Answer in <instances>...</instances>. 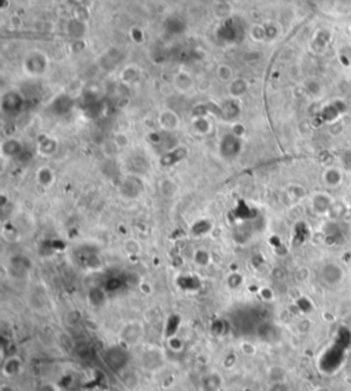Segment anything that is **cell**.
Returning a JSON list of instances; mask_svg holds the SVG:
<instances>
[{
	"label": "cell",
	"instance_id": "6da1fadb",
	"mask_svg": "<svg viewBox=\"0 0 351 391\" xmlns=\"http://www.w3.org/2000/svg\"><path fill=\"white\" fill-rule=\"evenodd\" d=\"M343 279V271L335 265V263H328L322 269V280L328 283L329 286L337 284L340 280Z\"/></svg>",
	"mask_w": 351,
	"mask_h": 391
},
{
	"label": "cell",
	"instance_id": "7a4b0ae2",
	"mask_svg": "<svg viewBox=\"0 0 351 391\" xmlns=\"http://www.w3.org/2000/svg\"><path fill=\"white\" fill-rule=\"evenodd\" d=\"M322 179H324V181H325V184H327L328 187H337L339 184L342 183L343 176H342V172H340L339 169L331 168L328 169L327 172L324 173Z\"/></svg>",
	"mask_w": 351,
	"mask_h": 391
},
{
	"label": "cell",
	"instance_id": "3957f363",
	"mask_svg": "<svg viewBox=\"0 0 351 391\" xmlns=\"http://www.w3.org/2000/svg\"><path fill=\"white\" fill-rule=\"evenodd\" d=\"M203 389L205 391H217L221 387V376L218 374H208L203 377Z\"/></svg>",
	"mask_w": 351,
	"mask_h": 391
},
{
	"label": "cell",
	"instance_id": "277c9868",
	"mask_svg": "<svg viewBox=\"0 0 351 391\" xmlns=\"http://www.w3.org/2000/svg\"><path fill=\"white\" fill-rule=\"evenodd\" d=\"M21 367H22L21 359L16 358V357H11V358H8L7 362H4V365H3V374L7 376L16 375L21 371Z\"/></svg>",
	"mask_w": 351,
	"mask_h": 391
},
{
	"label": "cell",
	"instance_id": "5b68a950",
	"mask_svg": "<svg viewBox=\"0 0 351 391\" xmlns=\"http://www.w3.org/2000/svg\"><path fill=\"white\" fill-rule=\"evenodd\" d=\"M268 391H289V387L286 382H281V380H277L274 383H271L269 386Z\"/></svg>",
	"mask_w": 351,
	"mask_h": 391
}]
</instances>
